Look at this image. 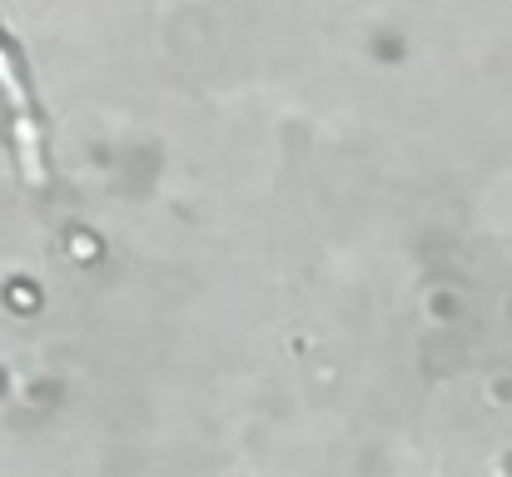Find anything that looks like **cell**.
<instances>
[{
    "instance_id": "1",
    "label": "cell",
    "mask_w": 512,
    "mask_h": 477,
    "mask_svg": "<svg viewBox=\"0 0 512 477\" xmlns=\"http://www.w3.org/2000/svg\"><path fill=\"white\" fill-rule=\"evenodd\" d=\"M0 95H5V105H10V115H15V155H20V169H25L30 184H40V179H45L40 120H35L30 90H25V80H20V65H15V55H10L5 45H0Z\"/></svg>"
}]
</instances>
